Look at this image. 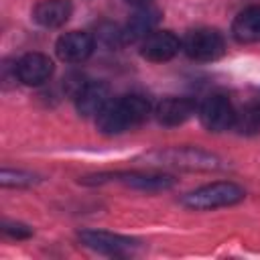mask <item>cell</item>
<instances>
[{"instance_id": "1", "label": "cell", "mask_w": 260, "mask_h": 260, "mask_svg": "<svg viewBox=\"0 0 260 260\" xmlns=\"http://www.w3.org/2000/svg\"><path fill=\"white\" fill-rule=\"evenodd\" d=\"M150 104L140 95H122L110 102L98 116V128L104 134H122L146 120Z\"/></svg>"}, {"instance_id": "2", "label": "cell", "mask_w": 260, "mask_h": 260, "mask_svg": "<svg viewBox=\"0 0 260 260\" xmlns=\"http://www.w3.org/2000/svg\"><path fill=\"white\" fill-rule=\"evenodd\" d=\"M154 167H173L183 171H215L219 169V158L207 150L195 146H173L165 150H154L146 156Z\"/></svg>"}, {"instance_id": "3", "label": "cell", "mask_w": 260, "mask_h": 260, "mask_svg": "<svg viewBox=\"0 0 260 260\" xmlns=\"http://www.w3.org/2000/svg\"><path fill=\"white\" fill-rule=\"evenodd\" d=\"M244 199V189L232 181H217L203 185L183 197V205L197 211H209L217 207H228Z\"/></svg>"}, {"instance_id": "4", "label": "cell", "mask_w": 260, "mask_h": 260, "mask_svg": "<svg viewBox=\"0 0 260 260\" xmlns=\"http://www.w3.org/2000/svg\"><path fill=\"white\" fill-rule=\"evenodd\" d=\"M183 51L195 61H215L225 51V41L215 28H195L181 43Z\"/></svg>"}, {"instance_id": "5", "label": "cell", "mask_w": 260, "mask_h": 260, "mask_svg": "<svg viewBox=\"0 0 260 260\" xmlns=\"http://www.w3.org/2000/svg\"><path fill=\"white\" fill-rule=\"evenodd\" d=\"M199 120L211 132H223L238 122V114L225 95H209L199 106Z\"/></svg>"}, {"instance_id": "6", "label": "cell", "mask_w": 260, "mask_h": 260, "mask_svg": "<svg viewBox=\"0 0 260 260\" xmlns=\"http://www.w3.org/2000/svg\"><path fill=\"white\" fill-rule=\"evenodd\" d=\"M79 240L87 248L102 252V254H108V256H126L136 248V242L132 238L104 232V230H85L79 234Z\"/></svg>"}, {"instance_id": "7", "label": "cell", "mask_w": 260, "mask_h": 260, "mask_svg": "<svg viewBox=\"0 0 260 260\" xmlns=\"http://www.w3.org/2000/svg\"><path fill=\"white\" fill-rule=\"evenodd\" d=\"M95 41L89 32L83 30H69L57 39L55 51L57 57L65 63H81L93 53Z\"/></svg>"}, {"instance_id": "8", "label": "cell", "mask_w": 260, "mask_h": 260, "mask_svg": "<svg viewBox=\"0 0 260 260\" xmlns=\"http://www.w3.org/2000/svg\"><path fill=\"white\" fill-rule=\"evenodd\" d=\"M181 41L171 32V30H154L150 32L142 45H140V55L146 59V61H152V63H165L169 59H173L179 49H181Z\"/></svg>"}, {"instance_id": "9", "label": "cell", "mask_w": 260, "mask_h": 260, "mask_svg": "<svg viewBox=\"0 0 260 260\" xmlns=\"http://www.w3.org/2000/svg\"><path fill=\"white\" fill-rule=\"evenodd\" d=\"M16 77L24 85H41L53 75V61L43 53H26L16 61Z\"/></svg>"}, {"instance_id": "10", "label": "cell", "mask_w": 260, "mask_h": 260, "mask_svg": "<svg viewBox=\"0 0 260 260\" xmlns=\"http://www.w3.org/2000/svg\"><path fill=\"white\" fill-rule=\"evenodd\" d=\"M160 20V10L154 6H138V10L128 18L126 26L122 28V37L124 43H136V41H144L152 28L158 24Z\"/></svg>"}, {"instance_id": "11", "label": "cell", "mask_w": 260, "mask_h": 260, "mask_svg": "<svg viewBox=\"0 0 260 260\" xmlns=\"http://www.w3.org/2000/svg\"><path fill=\"white\" fill-rule=\"evenodd\" d=\"M108 104H110V87L104 81H87L85 87L75 98V106L81 116L98 118Z\"/></svg>"}, {"instance_id": "12", "label": "cell", "mask_w": 260, "mask_h": 260, "mask_svg": "<svg viewBox=\"0 0 260 260\" xmlns=\"http://www.w3.org/2000/svg\"><path fill=\"white\" fill-rule=\"evenodd\" d=\"M71 12L73 6L69 0H41L32 10V18L45 28H57L69 20Z\"/></svg>"}, {"instance_id": "13", "label": "cell", "mask_w": 260, "mask_h": 260, "mask_svg": "<svg viewBox=\"0 0 260 260\" xmlns=\"http://www.w3.org/2000/svg\"><path fill=\"white\" fill-rule=\"evenodd\" d=\"M154 114L160 124L179 126L195 114V102L189 98H167L156 106Z\"/></svg>"}, {"instance_id": "14", "label": "cell", "mask_w": 260, "mask_h": 260, "mask_svg": "<svg viewBox=\"0 0 260 260\" xmlns=\"http://www.w3.org/2000/svg\"><path fill=\"white\" fill-rule=\"evenodd\" d=\"M232 35L238 43H258L260 41V6L244 8L234 18Z\"/></svg>"}, {"instance_id": "15", "label": "cell", "mask_w": 260, "mask_h": 260, "mask_svg": "<svg viewBox=\"0 0 260 260\" xmlns=\"http://www.w3.org/2000/svg\"><path fill=\"white\" fill-rule=\"evenodd\" d=\"M120 175V173H118ZM126 185L140 189V191H165L175 185L171 175H146V173H122L120 175Z\"/></svg>"}, {"instance_id": "16", "label": "cell", "mask_w": 260, "mask_h": 260, "mask_svg": "<svg viewBox=\"0 0 260 260\" xmlns=\"http://www.w3.org/2000/svg\"><path fill=\"white\" fill-rule=\"evenodd\" d=\"M0 183H2V187H30V185L37 183V175L26 173V171L2 169V173H0Z\"/></svg>"}, {"instance_id": "17", "label": "cell", "mask_w": 260, "mask_h": 260, "mask_svg": "<svg viewBox=\"0 0 260 260\" xmlns=\"http://www.w3.org/2000/svg\"><path fill=\"white\" fill-rule=\"evenodd\" d=\"M98 41H100L102 45H106L108 49L120 47V45L124 43L122 28H118L116 24H102L100 30H98Z\"/></svg>"}, {"instance_id": "18", "label": "cell", "mask_w": 260, "mask_h": 260, "mask_svg": "<svg viewBox=\"0 0 260 260\" xmlns=\"http://www.w3.org/2000/svg\"><path fill=\"white\" fill-rule=\"evenodd\" d=\"M2 232L10 238H16V240H24L32 234V230L24 223H18V221H4L2 223Z\"/></svg>"}, {"instance_id": "19", "label": "cell", "mask_w": 260, "mask_h": 260, "mask_svg": "<svg viewBox=\"0 0 260 260\" xmlns=\"http://www.w3.org/2000/svg\"><path fill=\"white\" fill-rule=\"evenodd\" d=\"M85 77L81 75V73H69L67 77H65V83H63V87H65V91L75 100L77 98V93L85 87Z\"/></svg>"}, {"instance_id": "20", "label": "cell", "mask_w": 260, "mask_h": 260, "mask_svg": "<svg viewBox=\"0 0 260 260\" xmlns=\"http://www.w3.org/2000/svg\"><path fill=\"white\" fill-rule=\"evenodd\" d=\"M242 128L248 130V132H256L260 130V106L258 108H248L240 120Z\"/></svg>"}, {"instance_id": "21", "label": "cell", "mask_w": 260, "mask_h": 260, "mask_svg": "<svg viewBox=\"0 0 260 260\" xmlns=\"http://www.w3.org/2000/svg\"><path fill=\"white\" fill-rule=\"evenodd\" d=\"M128 4H132V6H146V4H150V0H126Z\"/></svg>"}]
</instances>
